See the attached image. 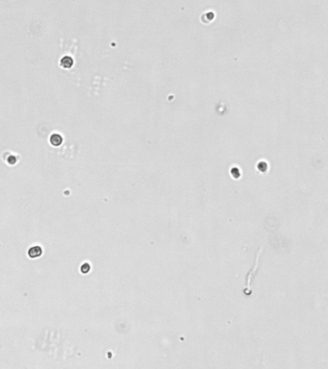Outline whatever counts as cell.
Segmentation results:
<instances>
[{"label":"cell","instance_id":"1","mask_svg":"<svg viewBox=\"0 0 328 369\" xmlns=\"http://www.w3.org/2000/svg\"><path fill=\"white\" fill-rule=\"evenodd\" d=\"M42 254H43V249L41 246L35 245V246H32L28 250V256L31 259H36L38 257H41Z\"/></svg>","mask_w":328,"mask_h":369},{"label":"cell","instance_id":"2","mask_svg":"<svg viewBox=\"0 0 328 369\" xmlns=\"http://www.w3.org/2000/svg\"><path fill=\"white\" fill-rule=\"evenodd\" d=\"M72 63H73V62H72V59L71 58H69V57H64L62 60H61V65L63 68H71V65H72Z\"/></svg>","mask_w":328,"mask_h":369},{"label":"cell","instance_id":"3","mask_svg":"<svg viewBox=\"0 0 328 369\" xmlns=\"http://www.w3.org/2000/svg\"><path fill=\"white\" fill-rule=\"evenodd\" d=\"M62 141H63V139H62V137L60 136V135H53L51 137V139H50V142H51V144L52 145H54V146H58V145H60V144L62 143Z\"/></svg>","mask_w":328,"mask_h":369},{"label":"cell","instance_id":"4","mask_svg":"<svg viewBox=\"0 0 328 369\" xmlns=\"http://www.w3.org/2000/svg\"><path fill=\"white\" fill-rule=\"evenodd\" d=\"M90 265L89 263H85V265H82V267H81V271H82V273H88L89 271H90Z\"/></svg>","mask_w":328,"mask_h":369}]
</instances>
